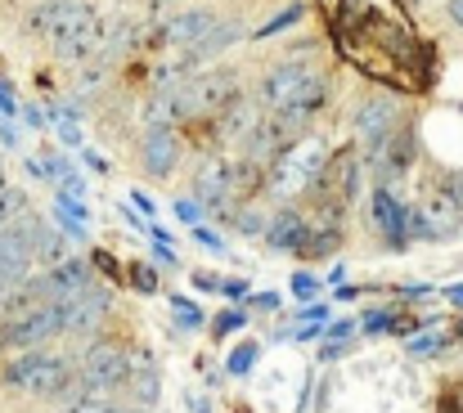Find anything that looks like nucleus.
Masks as SVG:
<instances>
[{
	"mask_svg": "<svg viewBox=\"0 0 463 413\" xmlns=\"http://www.w3.org/2000/svg\"><path fill=\"white\" fill-rule=\"evenodd\" d=\"M32 27L45 32V36L54 41V50H59L63 59H72V63H86V59L99 54V32H104V23L95 18V9H86V5H77V0H50L45 9L32 14Z\"/></svg>",
	"mask_w": 463,
	"mask_h": 413,
	"instance_id": "obj_1",
	"label": "nucleus"
},
{
	"mask_svg": "<svg viewBox=\"0 0 463 413\" xmlns=\"http://www.w3.org/2000/svg\"><path fill=\"white\" fill-rule=\"evenodd\" d=\"M257 99H261V108H275L284 117L307 122L310 113L324 108V77H315L307 63H279L261 77Z\"/></svg>",
	"mask_w": 463,
	"mask_h": 413,
	"instance_id": "obj_2",
	"label": "nucleus"
},
{
	"mask_svg": "<svg viewBox=\"0 0 463 413\" xmlns=\"http://www.w3.org/2000/svg\"><path fill=\"white\" fill-rule=\"evenodd\" d=\"M0 382L9 391H32V396H72L77 391V382L68 378V364L45 351H23V355L5 360Z\"/></svg>",
	"mask_w": 463,
	"mask_h": 413,
	"instance_id": "obj_3",
	"label": "nucleus"
},
{
	"mask_svg": "<svg viewBox=\"0 0 463 413\" xmlns=\"http://www.w3.org/2000/svg\"><path fill=\"white\" fill-rule=\"evenodd\" d=\"M63 333V324H59V305L50 301V305H36V310H27V314H18V319H5L0 324V351H36V346H45V342H54Z\"/></svg>",
	"mask_w": 463,
	"mask_h": 413,
	"instance_id": "obj_4",
	"label": "nucleus"
},
{
	"mask_svg": "<svg viewBox=\"0 0 463 413\" xmlns=\"http://www.w3.org/2000/svg\"><path fill=\"white\" fill-rule=\"evenodd\" d=\"M324 175V148L310 139L302 148H288L275 166H270V189L279 193V198H293L298 189H307Z\"/></svg>",
	"mask_w": 463,
	"mask_h": 413,
	"instance_id": "obj_5",
	"label": "nucleus"
},
{
	"mask_svg": "<svg viewBox=\"0 0 463 413\" xmlns=\"http://www.w3.org/2000/svg\"><path fill=\"white\" fill-rule=\"evenodd\" d=\"M127 382H131V351H122V346H90L81 355V387L113 396Z\"/></svg>",
	"mask_w": 463,
	"mask_h": 413,
	"instance_id": "obj_6",
	"label": "nucleus"
},
{
	"mask_svg": "<svg viewBox=\"0 0 463 413\" xmlns=\"http://www.w3.org/2000/svg\"><path fill=\"white\" fill-rule=\"evenodd\" d=\"M184 104L189 113H212V108H234L239 104V81L230 72H207L184 81Z\"/></svg>",
	"mask_w": 463,
	"mask_h": 413,
	"instance_id": "obj_7",
	"label": "nucleus"
},
{
	"mask_svg": "<svg viewBox=\"0 0 463 413\" xmlns=\"http://www.w3.org/2000/svg\"><path fill=\"white\" fill-rule=\"evenodd\" d=\"M234 193H243V184H239V162H203L198 171H194V198H203V202H212V207H221V202H230Z\"/></svg>",
	"mask_w": 463,
	"mask_h": 413,
	"instance_id": "obj_8",
	"label": "nucleus"
},
{
	"mask_svg": "<svg viewBox=\"0 0 463 413\" xmlns=\"http://www.w3.org/2000/svg\"><path fill=\"white\" fill-rule=\"evenodd\" d=\"M54 305H59L63 333H90V328L109 314V292H104V287H86V292H77V296H68V301H54Z\"/></svg>",
	"mask_w": 463,
	"mask_h": 413,
	"instance_id": "obj_9",
	"label": "nucleus"
},
{
	"mask_svg": "<svg viewBox=\"0 0 463 413\" xmlns=\"http://www.w3.org/2000/svg\"><path fill=\"white\" fill-rule=\"evenodd\" d=\"M36 287H41V296H45V305H50V301H68V296L95 287V278H90V266H86V261H63V266H50L45 275H36Z\"/></svg>",
	"mask_w": 463,
	"mask_h": 413,
	"instance_id": "obj_10",
	"label": "nucleus"
},
{
	"mask_svg": "<svg viewBox=\"0 0 463 413\" xmlns=\"http://www.w3.org/2000/svg\"><path fill=\"white\" fill-rule=\"evenodd\" d=\"M140 162H145V171L157 175V180H166V175L175 171V162H180V144H175V136H171V127H149V131H145Z\"/></svg>",
	"mask_w": 463,
	"mask_h": 413,
	"instance_id": "obj_11",
	"label": "nucleus"
},
{
	"mask_svg": "<svg viewBox=\"0 0 463 413\" xmlns=\"http://www.w3.org/2000/svg\"><path fill=\"white\" fill-rule=\"evenodd\" d=\"M212 32H216L212 14H207V9H189V14H175V18H171L166 41H175V45H203Z\"/></svg>",
	"mask_w": 463,
	"mask_h": 413,
	"instance_id": "obj_12",
	"label": "nucleus"
},
{
	"mask_svg": "<svg viewBox=\"0 0 463 413\" xmlns=\"http://www.w3.org/2000/svg\"><path fill=\"white\" fill-rule=\"evenodd\" d=\"M131 391H136V400L149 409L157 405V396H162V382H157V364L149 360V351H131Z\"/></svg>",
	"mask_w": 463,
	"mask_h": 413,
	"instance_id": "obj_13",
	"label": "nucleus"
},
{
	"mask_svg": "<svg viewBox=\"0 0 463 413\" xmlns=\"http://www.w3.org/2000/svg\"><path fill=\"white\" fill-rule=\"evenodd\" d=\"M355 127H360V136L369 139V148L378 153V148L387 144V136H392V104H383V99L364 104L360 117H355Z\"/></svg>",
	"mask_w": 463,
	"mask_h": 413,
	"instance_id": "obj_14",
	"label": "nucleus"
},
{
	"mask_svg": "<svg viewBox=\"0 0 463 413\" xmlns=\"http://www.w3.org/2000/svg\"><path fill=\"white\" fill-rule=\"evenodd\" d=\"M373 221H378L396 243H401V239H405V230H410V211H405V202H396L387 189H378V193H373Z\"/></svg>",
	"mask_w": 463,
	"mask_h": 413,
	"instance_id": "obj_15",
	"label": "nucleus"
},
{
	"mask_svg": "<svg viewBox=\"0 0 463 413\" xmlns=\"http://www.w3.org/2000/svg\"><path fill=\"white\" fill-rule=\"evenodd\" d=\"M310 225L298 216V211H284L275 225H270V243L279 248V252H298V248H310Z\"/></svg>",
	"mask_w": 463,
	"mask_h": 413,
	"instance_id": "obj_16",
	"label": "nucleus"
},
{
	"mask_svg": "<svg viewBox=\"0 0 463 413\" xmlns=\"http://www.w3.org/2000/svg\"><path fill=\"white\" fill-rule=\"evenodd\" d=\"M113 396L109 391H90V387H77L68 400H63V413H113Z\"/></svg>",
	"mask_w": 463,
	"mask_h": 413,
	"instance_id": "obj_17",
	"label": "nucleus"
},
{
	"mask_svg": "<svg viewBox=\"0 0 463 413\" xmlns=\"http://www.w3.org/2000/svg\"><path fill=\"white\" fill-rule=\"evenodd\" d=\"M27 221V193L23 189H0V230Z\"/></svg>",
	"mask_w": 463,
	"mask_h": 413,
	"instance_id": "obj_18",
	"label": "nucleus"
},
{
	"mask_svg": "<svg viewBox=\"0 0 463 413\" xmlns=\"http://www.w3.org/2000/svg\"><path fill=\"white\" fill-rule=\"evenodd\" d=\"M298 18H302V5H288V9L279 14V18H270V23H261V27H257V36H275V32H284V27H293Z\"/></svg>",
	"mask_w": 463,
	"mask_h": 413,
	"instance_id": "obj_19",
	"label": "nucleus"
},
{
	"mask_svg": "<svg viewBox=\"0 0 463 413\" xmlns=\"http://www.w3.org/2000/svg\"><path fill=\"white\" fill-rule=\"evenodd\" d=\"M171 305H175L180 324H189V328H198V324H203V305H198V301H184V296H175Z\"/></svg>",
	"mask_w": 463,
	"mask_h": 413,
	"instance_id": "obj_20",
	"label": "nucleus"
},
{
	"mask_svg": "<svg viewBox=\"0 0 463 413\" xmlns=\"http://www.w3.org/2000/svg\"><path fill=\"white\" fill-rule=\"evenodd\" d=\"M198 202H203V198H180V202H175V216H180L184 225H198V216H203Z\"/></svg>",
	"mask_w": 463,
	"mask_h": 413,
	"instance_id": "obj_21",
	"label": "nucleus"
},
{
	"mask_svg": "<svg viewBox=\"0 0 463 413\" xmlns=\"http://www.w3.org/2000/svg\"><path fill=\"white\" fill-rule=\"evenodd\" d=\"M252 360H257V346L234 351V355H230V373H248V369H252Z\"/></svg>",
	"mask_w": 463,
	"mask_h": 413,
	"instance_id": "obj_22",
	"label": "nucleus"
},
{
	"mask_svg": "<svg viewBox=\"0 0 463 413\" xmlns=\"http://www.w3.org/2000/svg\"><path fill=\"white\" fill-rule=\"evenodd\" d=\"M216 328H221V333H234V328H243V314H239V310H234V314H221Z\"/></svg>",
	"mask_w": 463,
	"mask_h": 413,
	"instance_id": "obj_23",
	"label": "nucleus"
},
{
	"mask_svg": "<svg viewBox=\"0 0 463 413\" xmlns=\"http://www.w3.org/2000/svg\"><path fill=\"white\" fill-rule=\"evenodd\" d=\"M437 346H446V342H437V337H419V342H414L410 351H414V355H432Z\"/></svg>",
	"mask_w": 463,
	"mask_h": 413,
	"instance_id": "obj_24",
	"label": "nucleus"
},
{
	"mask_svg": "<svg viewBox=\"0 0 463 413\" xmlns=\"http://www.w3.org/2000/svg\"><path fill=\"white\" fill-rule=\"evenodd\" d=\"M194 239H198V243H203V248H212V252H221V248H225V243H221V239H216V234H207V230H198V234H194Z\"/></svg>",
	"mask_w": 463,
	"mask_h": 413,
	"instance_id": "obj_25",
	"label": "nucleus"
},
{
	"mask_svg": "<svg viewBox=\"0 0 463 413\" xmlns=\"http://www.w3.org/2000/svg\"><path fill=\"white\" fill-rule=\"evenodd\" d=\"M446 14H450V23H459L463 27V0H450V5H446Z\"/></svg>",
	"mask_w": 463,
	"mask_h": 413,
	"instance_id": "obj_26",
	"label": "nucleus"
},
{
	"mask_svg": "<svg viewBox=\"0 0 463 413\" xmlns=\"http://www.w3.org/2000/svg\"><path fill=\"white\" fill-rule=\"evenodd\" d=\"M131 202H140V211H149V216H154V211H157L154 202H149V193H131Z\"/></svg>",
	"mask_w": 463,
	"mask_h": 413,
	"instance_id": "obj_27",
	"label": "nucleus"
},
{
	"mask_svg": "<svg viewBox=\"0 0 463 413\" xmlns=\"http://www.w3.org/2000/svg\"><path fill=\"white\" fill-rule=\"evenodd\" d=\"M310 287H315L310 278H293V292H298V296H310Z\"/></svg>",
	"mask_w": 463,
	"mask_h": 413,
	"instance_id": "obj_28",
	"label": "nucleus"
},
{
	"mask_svg": "<svg viewBox=\"0 0 463 413\" xmlns=\"http://www.w3.org/2000/svg\"><path fill=\"white\" fill-rule=\"evenodd\" d=\"M257 305H266V310H275V305H279V296H275V292H261V296H257Z\"/></svg>",
	"mask_w": 463,
	"mask_h": 413,
	"instance_id": "obj_29",
	"label": "nucleus"
},
{
	"mask_svg": "<svg viewBox=\"0 0 463 413\" xmlns=\"http://www.w3.org/2000/svg\"><path fill=\"white\" fill-rule=\"evenodd\" d=\"M0 108H5V113H14V90H5V86H0Z\"/></svg>",
	"mask_w": 463,
	"mask_h": 413,
	"instance_id": "obj_30",
	"label": "nucleus"
},
{
	"mask_svg": "<svg viewBox=\"0 0 463 413\" xmlns=\"http://www.w3.org/2000/svg\"><path fill=\"white\" fill-rule=\"evenodd\" d=\"M140 287H157V275H154V270H140Z\"/></svg>",
	"mask_w": 463,
	"mask_h": 413,
	"instance_id": "obj_31",
	"label": "nucleus"
},
{
	"mask_svg": "<svg viewBox=\"0 0 463 413\" xmlns=\"http://www.w3.org/2000/svg\"><path fill=\"white\" fill-rule=\"evenodd\" d=\"M113 413H140V409H113Z\"/></svg>",
	"mask_w": 463,
	"mask_h": 413,
	"instance_id": "obj_32",
	"label": "nucleus"
}]
</instances>
